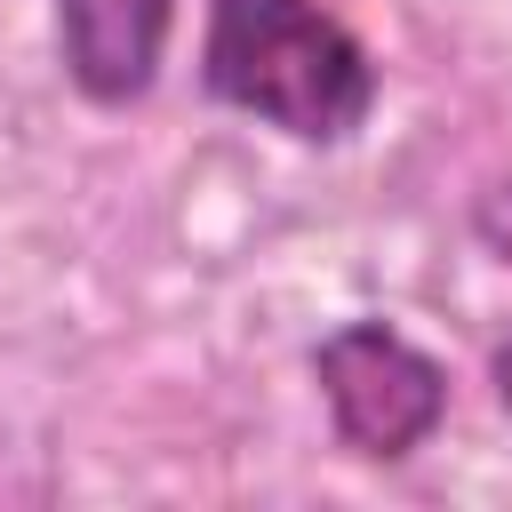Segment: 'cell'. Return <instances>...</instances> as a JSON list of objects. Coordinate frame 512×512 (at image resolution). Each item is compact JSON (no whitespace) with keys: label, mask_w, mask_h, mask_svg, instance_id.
I'll return each mask as SVG.
<instances>
[{"label":"cell","mask_w":512,"mask_h":512,"mask_svg":"<svg viewBox=\"0 0 512 512\" xmlns=\"http://www.w3.org/2000/svg\"><path fill=\"white\" fill-rule=\"evenodd\" d=\"M200 96L288 144H352L384 96L376 48L320 0H200Z\"/></svg>","instance_id":"cell-1"},{"label":"cell","mask_w":512,"mask_h":512,"mask_svg":"<svg viewBox=\"0 0 512 512\" xmlns=\"http://www.w3.org/2000/svg\"><path fill=\"white\" fill-rule=\"evenodd\" d=\"M312 384H320L336 448L360 464H408L448 424V368L376 312L336 320L312 344Z\"/></svg>","instance_id":"cell-2"},{"label":"cell","mask_w":512,"mask_h":512,"mask_svg":"<svg viewBox=\"0 0 512 512\" xmlns=\"http://www.w3.org/2000/svg\"><path fill=\"white\" fill-rule=\"evenodd\" d=\"M48 16H56V64L80 104L128 112L160 88L176 0H48Z\"/></svg>","instance_id":"cell-3"},{"label":"cell","mask_w":512,"mask_h":512,"mask_svg":"<svg viewBox=\"0 0 512 512\" xmlns=\"http://www.w3.org/2000/svg\"><path fill=\"white\" fill-rule=\"evenodd\" d=\"M472 232H480V248H488L496 264H512V176H496V184L472 200Z\"/></svg>","instance_id":"cell-4"},{"label":"cell","mask_w":512,"mask_h":512,"mask_svg":"<svg viewBox=\"0 0 512 512\" xmlns=\"http://www.w3.org/2000/svg\"><path fill=\"white\" fill-rule=\"evenodd\" d=\"M488 384H496V400H504V416H512V336L488 352Z\"/></svg>","instance_id":"cell-5"}]
</instances>
